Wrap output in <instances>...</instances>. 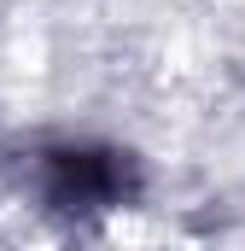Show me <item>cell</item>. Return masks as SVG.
<instances>
[{
  "label": "cell",
  "instance_id": "obj_1",
  "mask_svg": "<svg viewBox=\"0 0 245 251\" xmlns=\"http://www.w3.org/2000/svg\"><path fill=\"white\" fill-rule=\"evenodd\" d=\"M47 199L59 210H94V204H111L117 199V164L105 152H76L64 146L47 158Z\"/></svg>",
  "mask_w": 245,
  "mask_h": 251
}]
</instances>
